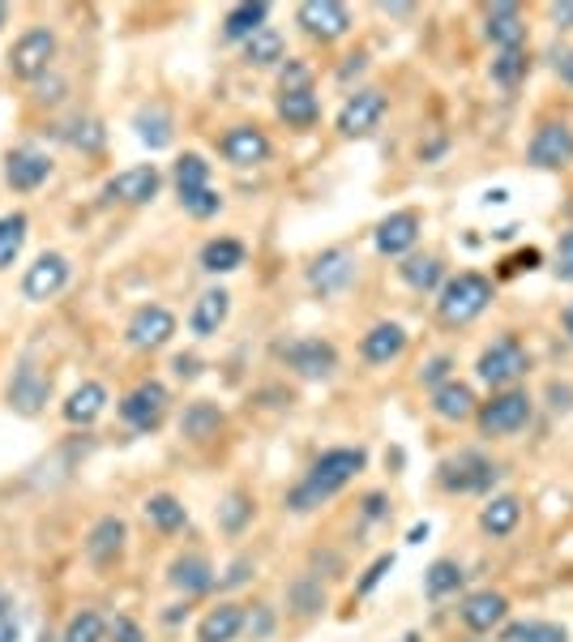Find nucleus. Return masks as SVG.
<instances>
[{"instance_id":"13d9d810","label":"nucleus","mask_w":573,"mask_h":642,"mask_svg":"<svg viewBox=\"0 0 573 642\" xmlns=\"http://www.w3.org/2000/svg\"><path fill=\"white\" fill-rule=\"evenodd\" d=\"M557 77H561V82H570V86H573V48H570V52H561V57H557Z\"/></svg>"},{"instance_id":"0e129e2a","label":"nucleus","mask_w":573,"mask_h":642,"mask_svg":"<svg viewBox=\"0 0 573 642\" xmlns=\"http://www.w3.org/2000/svg\"><path fill=\"white\" fill-rule=\"evenodd\" d=\"M565 330H570V335H573V304H570V308H565Z\"/></svg>"},{"instance_id":"6e6d98bb","label":"nucleus","mask_w":573,"mask_h":642,"mask_svg":"<svg viewBox=\"0 0 573 642\" xmlns=\"http://www.w3.org/2000/svg\"><path fill=\"white\" fill-rule=\"evenodd\" d=\"M510 270H535L539 266V249H526V253H517L514 262H505Z\"/></svg>"},{"instance_id":"8fccbe9b","label":"nucleus","mask_w":573,"mask_h":642,"mask_svg":"<svg viewBox=\"0 0 573 642\" xmlns=\"http://www.w3.org/2000/svg\"><path fill=\"white\" fill-rule=\"evenodd\" d=\"M557 275L561 283H573V232H565L557 244Z\"/></svg>"},{"instance_id":"7c9ffc66","label":"nucleus","mask_w":573,"mask_h":642,"mask_svg":"<svg viewBox=\"0 0 573 642\" xmlns=\"http://www.w3.org/2000/svg\"><path fill=\"white\" fill-rule=\"evenodd\" d=\"M402 283L406 288H415V292H432V288H441V279H446V266H441V257H432V253H424V257H406L399 266Z\"/></svg>"},{"instance_id":"a19ab883","label":"nucleus","mask_w":573,"mask_h":642,"mask_svg":"<svg viewBox=\"0 0 573 642\" xmlns=\"http://www.w3.org/2000/svg\"><path fill=\"white\" fill-rule=\"evenodd\" d=\"M459 586H462L459 561H432V566H428V574H424V591H428V599H446V595H454Z\"/></svg>"},{"instance_id":"a211bd4d","label":"nucleus","mask_w":573,"mask_h":642,"mask_svg":"<svg viewBox=\"0 0 573 642\" xmlns=\"http://www.w3.org/2000/svg\"><path fill=\"white\" fill-rule=\"evenodd\" d=\"M48 399H52V381L35 364H22L9 381V408L22 411V415H39Z\"/></svg>"},{"instance_id":"5701e85b","label":"nucleus","mask_w":573,"mask_h":642,"mask_svg":"<svg viewBox=\"0 0 573 642\" xmlns=\"http://www.w3.org/2000/svg\"><path fill=\"white\" fill-rule=\"evenodd\" d=\"M124 535H129L124 519H115V514L99 519V523L90 526V535H86V557H90V561H99V566H108L112 557H120Z\"/></svg>"},{"instance_id":"6e6552de","label":"nucleus","mask_w":573,"mask_h":642,"mask_svg":"<svg viewBox=\"0 0 573 642\" xmlns=\"http://www.w3.org/2000/svg\"><path fill=\"white\" fill-rule=\"evenodd\" d=\"M295 22L304 26V35H313L321 44H334V39H343L346 31H351V13H346V4H339V0H304L295 9Z\"/></svg>"},{"instance_id":"f8f14e48","label":"nucleus","mask_w":573,"mask_h":642,"mask_svg":"<svg viewBox=\"0 0 573 642\" xmlns=\"http://www.w3.org/2000/svg\"><path fill=\"white\" fill-rule=\"evenodd\" d=\"M501 471L492 468L484 455H459V459H446L441 463V484L450 493H484L497 484Z\"/></svg>"},{"instance_id":"bb28decb","label":"nucleus","mask_w":573,"mask_h":642,"mask_svg":"<svg viewBox=\"0 0 573 642\" xmlns=\"http://www.w3.org/2000/svg\"><path fill=\"white\" fill-rule=\"evenodd\" d=\"M432 411H437L441 420H450V424H462V420H471L479 408H475L471 386H462V381H441V386L432 390Z\"/></svg>"},{"instance_id":"9b49d317","label":"nucleus","mask_w":573,"mask_h":642,"mask_svg":"<svg viewBox=\"0 0 573 642\" xmlns=\"http://www.w3.org/2000/svg\"><path fill=\"white\" fill-rule=\"evenodd\" d=\"M48 175H52V155L39 150V146H17V150L4 159V184H9L13 193H35Z\"/></svg>"},{"instance_id":"4be33fe9","label":"nucleus","mask_w":573,"mask_h":642,"mask_svg":"<svg viewBox=\"0 0 573 642\" xmlns=\"http://www.w3.org/2000/svg\"><path fill=\"white\" fill-rule=\"evenodd\" d=\"M484 31H488V39H492L501 52H510V48H522V44H526V22H522L517 4H492Z\"/></svg>"},{"instance_id":"f3484780","label":"nucleus","mask_w":573,"mask_h":642,"mask_svg":"<svg viewBox=\"0 0 573 642\" xmlns=\"http://www.w3.org/2000/svg\"><path fill=\"white\" fill-rule=\"evenodd\" d=\"M283 360L300 377H308V381H321V377H330L339 368V351L330 348V343H321V339H295V343H286Z\"/></svg>"},{"instance_id":"680f3d73","label":"nucleus","mask_w":573,"mask_h":642,"mask_svg":"<svg viewBox=\"0 0 573 642\" xmlns=\"http://www.w3.org/2000/svg\"><path fill=\"white\" fill-rule=\"evenodd\" d=\"M228 506H231V510H228V526H240V519H244V501H240V497H231Z\"/></svg>"},{"instance_id":"a878e982","label":"nucleus","mask_w":573,"mask_h":642,"mask_svg":"<svg viewBox=\"0 0 573 642\" xmlns=\"http://www.w3.org/2000/svg\"><path fill=\"white\" fill-rule=\"evenodd\" d=\"M244 630V608L240 604H219L202 617L197 626V642H235Z\"/></svg>"},{"instance_id":"393cba45","label":"nucleus","mask_w":573,"mask_h":642,"mask_svg":"<svg viewBox=\"0 0 573 642\" xmlns=\"http://www.w3.org/2000/svg\"><path fill=\"white\" fill-rule=\"evenodd\" d=\"M108 408V390L99 386V381H82L73 395H69V403H64V420L69 424H77V428H86V424H95L99 415Z\"/></svg>"},{"instance_id":"a18cd8bd","label":"nucleus","mask_w":573,"mask_h":642,"mask_svg":"<svg viewBox=\"0 0 573 642\" xmlns=\"http://www.w3.org/2000/svg\"><path fill=\"white\" fill-rule=\"evenodd\" d=\"M291 604H295L300 617H313V613L326 608V591H321L317 579H300V583L291 586Z\"/></svg>"},{"instance_id":"412c9836","label":"nucleus","mask_w":573,"mask_h":642,"mask_svg":"<svg viewBox=\"0 0 573 642\" xmlns=\"http://www.w3.org/2000/svg\"><path fill=\"white\" fill-rule=\"evenodd\" d=\"M364 360L368 364H390V360H399L402 351H406V330H402L399 322H377L368 335H364Z\"/></svg>"},{"instance_id":"9d476101","label":"nucleus","mask_w":573,"mask_h":642,"mask_svg":"<svg viewBox=\"0 0 573 642\" xmlns=\"http://www.w3.org/2000/svg\"><path fill=\"white\" fill-rule=\"evenodd\" d=\"M526 159L535 168H570L573 163V129L552 120V124H539L531 146H526Z\"/></svg>"},{"instance_id":"cd10ccee","label":"nucleus","mask_w":573,"mask_h":642,"mask_svg":"<svg viewBox=\"0 0 573 642\" xmlns=\"http://www.w3.org/2000/svg\"><path fill=\"white\" fill-rule=\"evenodd\" d=\"M266 17H270V4H235L228 9V17H223V39L228 44H248L261 26H266Z\"/></svg>"},{"instance_id":"58836bf2","label":"nucleus","mask_w":573,"mask_h":642,"mask_svg":"<svg viewBox=\"0 0 573 642\" xmlns=\"http://www.w3.org/2000/svg\"><path fill=\"white\" fill-rule=\"evenodd\" d=\"M103 639H108V621H103L95 608H82V613L69 617L64 639L60 642H103Z\"/></svg>"},{"instance_id":"39448f33","label":"nucleus","mask_w":573,"mask_h":642,"mask_svg":"<svg viewBox=\"0 0 573 642\" xmlns=\"http://www.w3.org/2000/svg\"><path fill=\"white\" fill-rule=\"evenodd\" d=\"M69 279H73V266L64 253H39L35 266H26V275H22V295L31 304H48L69 288Z\"/></svg>"},{"instance_id":"49530a36","label":"nucleus","mask_w":573,"mask_h":642,"mask_svg":"<svg viewBox=\"0 0 573 642\" xmlns=\"http://www.w3.org/2000/svg\"><path fill=\"white\" fill-rule=\"evenodd\" d=\"M279 82H283V90H313V86H308V82H313V69H308L304 60H286Z\"/></svg>"},{"instance_id":"ddd939ff","label":"nucleus","mask_w":573,"mask_h":642,"mask_svg":"<svg viewBox=\"0 0 573 642\" xmlns=\"http://www.w3.org/2000/svg\"><path fill=\"white\" fill-rule=\"evenodd\" d=\"M219 150L231 168H257V163L270 159V137L257 124H231L219 142Z\"/></svg>"},{"instance_id":"f257e3e1","label":"nucleus","mask_w":573,"mask_h":642,"mask_svg":"<svg viewBox=\"0 0 573 642\" xmlns=\"http://www.w3.org/2000/svg\"><path fill=\"white\" fill-rule=\"evenodd\" d=\"M364 463H368V455L364 450H351V446H339V450H326L313 468H308V475L291 488V497H286V506L295 510V514H308V510H317L321 501H330L343 484H351L359 471H364Z\"/></svg>"},{"instance_id":"69168bd1","label":"nucleus","mask_w":573,"mask_h":642,"mask_svg":"<svg viewBox=\"0 0 573 642\" xmlns=\"http://www.w3.org/2000/svg\"><path fill=\"white\" fill-rule=\"evenodd\" d=\"M4 22H9V4H0V31H4Z\"/></svg>"},{"instance_id":"1a4fd4ad","label":"nucleus","mask_w":573,"mask_h":642,"mask_svg":"<svg viewBox=\"0 0 573 642\" xmlns=\"http://www.w3.org/2000/svg\"><path fill=\"white\" fill-rule=\"evenodd\" d=\"M163 184V172L155 163H142V168H124L103 184V197L120 202V206H146Z\"/></svg>"},{"instance_id":"c756f323","label":"nucleus","mask_w":573,"mask_h":642,"mask_svg":"<svg viewBox=\"0 0 573 642\" xmlns=\"http://www.w3.org/2000/svg\"><path fill=\"white\" fill-rule=\"evenodd\" d=\"M244 257H248V249H244L240 240L219 235V240H210V244L202 249V270H210V275H231V270L244 266Z\"/></svg>"},{"instance_id":"4468645a","label":"nucleus","mask_w":573,"mask_h":642,"mask_svg":"<svg viewBox=\"0 0 573 642\" xmlns=\"http://www.w3.org/2000/svg\"><path fill=\"white\" fill-rule=\"evenodd\" d=\"M124 335H129V348H137V351L163 348V343L175 335L172 308H163V304H146V308H137Z\"/></svg>"},{"instance_id":"7ed1b4c3","label":"nucleus","mask_w":573,"mask_h":642,"mask_svg":"<svg viewBox=\"0 0 573 642\" xmlns=\"http://www.w3.org/2000/svg\"><path fill=\"white\" fill-rule=\"evenodd\" d=\"M57 60V35L48 26H31L17 35L13 52H9V73L17 82H39Z\"/></svg>"},{"instance_id":"dca6fc26","label":"nucleus","mask_w":573,"mask_h":642,"mask_svg":"<svg viewBox=\"0 0 573 642\" xmlns=\"http://www.w3.org/2000/svg\"><path fill=\"white\" fill-rule=\"evenodd\" d=\"M355 279V257L346 249H326L313 266H308V288L317 295H339Z\"/></svg>"},{"instance_id":"2f4dec72","label":"nucleus","mask_w":573,"mask_h":642,"mask_svg":"<svg viewBox=\"0 0 573 642\" xmlns=\"http://www.w3.org/2000/svg\"><path fill=\"white\" fill-rule=\"evenodd\" d=\"M279 117L291 124V129H313L317 117H321V104L313 90H283L279 95Z\"/></svg>"},{"instance_id":"473e14b6","label":"nucleus","mask_w":573,"mask_h":642,"mask_svg":"<svg viewBox=\"0 0 573 642\" xmlns=\"http://www.w3.org/2000/svg\"><path fill=\"white\" fill-rule=\"evenodd\" d=\"M219 428H223V411L215 403H193L180 420V433L188 441H210V437H219Z\"/></svg>"},{"instance_id":"79ce46f5","label":"nucleus","mask_w":573,"mask_h":642,"mask_svg":"<svg viewBox=\"0 0 573 642\" xmlns=\"http://www.w3.org/2000/svg\"><path fill=\"white\" fill-rule=\"evenodd\" d=\"M505 642H565V630L552 621H517L505 630Z\"/></svg>"},{"instance_id":"b1692460","label":"nucleus","mask_w":573,"mask_h":642,"mask_svg":"<svg viewBox=\"0 0 573 642\" xmlns=\"http://www.w3.org/2000/svg\"><path fill=\"white\" fill-rule=\"evenodd\" d=\"M231 313V295L219 288V292H206L197 304H193V317H188V330L197 335V339H210V335H219V326L228 322Z\"/></svg>"},{"instance_id":"3c124183","label":"nucleus","mask_w":573,"mask_h":642,"mask_svg":"<svg viewBox=\"0 0 573 642\" xmlns=\"http://www.w3.org/2000/svg\"><path fill=\"white\" fill-rule=\"evenodd\" d=\"M244 630H248L253 639H266V634L275 630V617H270V608H257V613H244Z\"/></svg>"},{"instance_id":"603ef678","label":"nucleus","mask_w":573,"mask_h":642,"mask_svg":"<svg viewBox=\"0 0 573 642\" xmlns=\"http://www.w3.org/2000/svg\"><path fill=\"white\" fill-rule=\"evenodd\" d=\"M0 642H17V617H13L9 595H0Z\"/></svg>"},{"instance_id":"c03bdc74","label":"nucleus","mask_w":573,"mask_h":642,"mask_svg":"<svg viewBox=\"0 0 573 642\" xmlns=\"http://www.w3.org/2000/svg\"><path fill=\"white\" fill-rule=\"evenodd\" d=\"M180 206H184V215H193V219H215V215L223 210V197L206 184V189H197V193H180Z\"/></svg>"},{"instance_id":"de8ad7c7","label":"nucleus","mask_w":573,"mask_h":642,"mask_svg":"<svg viewBox=\"0 0 573 642\" xmlns=\"http://www.w3.org/2000/svg\"><path fill=\"white\" fill-rule=\"evenodd\" d=\"M73 129H77V133H69V142H73L77 150H99V146H103V129H99L95 120H77Z\"/></svg>"},{"instance_id":"e433bc0d","label":"nucleus","mask_w":573,"mask_h":642,"mask_svg":"<svg viewBox=\"0 0 573 642\" xmlns=\"http://www.w3.org/2000/svg\"><path fill=\"white\" fill-rule=\"evenodd\" d=\"M286 52V44H283V35L275 31V26H261L248 44H244V60L248 64H257V69H266V64H279Z\"/></svg>"},{"instance_id":"37998d69","label":"nucleus","mask_w":573,"mask_h":642,"mask_svg":"<svg viewBox=\"0 0 573 642\" xmlns=\"http://www.w3.org/2000/svg\"><path fill=\"white\" fill-rule=\"evenodd\" d=\"M526 77V48H510L492 60V82L497 86H517Z\"/></svg>"},{"instance_id":"864d4df0","label":"nucleus","mask_w":573,"mask_h":642,"mask_svg":"<svg viewBox=\"0 0 573 642\" xmlns=\"http://www.w3.org/2000/svg\"><path fill=\"white\" fill-rule=\"evenodd\" d=\"M446 373H450V355H437V360H428V364H424V373H419V377H424L428 386H441V381H450Z\"/></svg>"},{"instance_id":"0eeeda50","label":"nucleus","mask_w":573,"mask_h":642,"mask_svg":"<svg viewBox=\"0 0 573 642\" xmlns=\"http://www.w3.org/2000/svg\"><path fill=\"white\" fill-rule=\"evenodd\" d=\"M168 415V386L163 381H142L137 390H129L120 399V420L137 433H155Z\"/></svg>"},{"instance_id":"2eb2a0df","label":"nucleus","mask_w":573,"mask_h":642,"mask_svg":"<svg viewBox=\"0 0 573 642\" xmlns=\"http://www.w3.org/2000/svg\"><path fill=\"white\" fill-rule=\"evenodd\" d=\"M381 117H386V95L373 90V86H364V90H355L343 104V112H339V133H343V137H364V133H373V129L381 124Z\"/></svg>"},{"instance_id":"09e8293b","label":"nucleus","mask_w":573,"mask_h":642,"mask_svg":"<svg viewBox=\"0 0 573 642\" xmlns=\"http://www.w3.org/2000/svg\"><path fill=\"white\" fill-rule=\"evenodd\" d=\"M108 634H112V642H146L142 626L133 617H115L112 626H108Z\"/></svg>"},{"instance_id":"6ab92c4d","label":"nucleus","mask_w":573,"mask_h":642,"mask_svg":"<svg viewBox=\"0 0 573 642\" xmlns=\"http://www.w3.org/2000/svg\"><path fill=\"white\" fill-rule=\"evenodd\" d=\"M459 613H462V621H466V630L488 634V630H497V626L510 617V599H505L501 591H475V595L462 599Z\"/></svg>"},{"instance_id":"5fc2aeb1","label":"nucleus","mask_w":573,"mask_h":642,"mask_svg":"<svg viewBox=\"0 0 573 642\" xmlns=\"http://www.w3.org/2000/svg\"><path fill=\"white\" fill-rule=\"evenodd\" d=\"M390 566H394V557H381V561H377V566H373V570H368V579H364V583H359V595H364V591H373V586L381 583V574H386V570H390Z\"/></svg>"},{"instance_id":"4d7b16f0","label":"nucleus","mask_w":573,"mask_h":642,"mask_svg":"<svg viewBox=\"0 0 573 642\" xmlns=\"http://www.w3.org/2000/svg\"><path fill=\"white\" fill-rule=\"evenodd\" d=\"M548 13H552V22H557V31H570L573 26V4H552Z\"/></svg>"},{"instance_id":"423d86ee","label":"nucleus","mask_w":573,"mask_h":642,"mask_svg":"<svg viewBox=\"0 0 573 642\" xmlns=\"http://www.w3.org/2000/svg\"><path fill=\"white\" fill-rule=\"evenodd\" d=\"M475 415H479V433L484 437H510V433L531 424V395L526 390H505L492 403H484Z\"/></svg>"},{"instance_id":"aec40b11","label":"nucleus","mask_w":573,"mask_h":642,"mask_svg":"<svg viewBox=\"0 0 573 642\" xmlns=\"http://www.w3.org/2000/svg\"><path fill=\"white\" fill-rule=\"evenodd\" d=\"M415 240H419V215H415V210L390 215V219L377 228V235H373V244H377L381 257H406V253L415 249Z\"/></svg>"},{"instance_id":"c85d7f7f","label":"nucleus","mask_w":573,"mask_h":642,"mask_svg":"<svg viewBox=\"0 0 573 642\" xmlns=\"http://www.w3.org/2000/svg\"><path fill=\"white\" fill-rule=\"evenodd\" d=\"M168 579H172V586L175 591H184V595H202V591L215 586V570H210L206 557H175Z\"/></svg>"},{"instance_id":"4c0bfd02","label":"nucleus","mask_w":573,"mask_h":642,"mask_svg":"<svg viewBox=\"0 0 573 642\" xmlns=\"http://www.w3.org/2000/svg\"><path fill=\"white\" fill-rule=\"evenodd\" d=\"M522 519V506H517V497H492L488 506H484V514H479V526L488 531V535H510Z\"/></svg>"},{"instance_id":"c9c22d12","label":"nucleus","mask_w":573,"mask_h":642,"mask_svg":"<svg viewBox=\"0 0 573 642\" xmlns=\"http://www.w3.org/2000/svg\"><path fill=\"white\" fill-rule=\"evenodd\" d=\"M26 232H31V219L22 210H13V215L0 219V270H9L17 262V253L26 244Z\"/></svg>"},{"instance_id":"f03ea898","label":"nucleus","mask_w":573,"mask_h":642,"mask_svg":"<svg viewBox=\"0 0 573 642\" xmlns=\"http://www.w3.org/2000/svg\"><path fill=\"white\" fill-rule=\"evenodd\" d=\"M488 304H492V283H488L484 275H475V270H462V275H454V279L441 288L437 313H441L446 326H466V322H475Z\"/></svg>"},{"instance_id":"bf43d9fd","label":"nucleus","mask_w":573,"mask_h":642,"mask_svg":"<svg viewBox=\"0 0 573 642\" xmlns=\"http://www.w3.org/2000/svg\"><path fill=\"white\" fill-rule=\"evenodd\" d=\"M175 373L180 377H197V360L193 355H175Z\"/></svg>"},{"instance_id":"f704fd0d","label":"nucleus","mask_w":573,"mask_h":642,"mask_svg":"<svg viewBox=\"0 0 573 642\" xmlns=\"http://www.w3.org/2000/svg\"><path fill=\"white\" fill-rule=\"evenodd\" d=\"M133 129H137V137H142L150 150L172 146V117H168L163 108H142L137 120H133Z\"/></svg>"},{"instance_id":"e2e57ef3","label":"nucleus","mask_w":573,"mask_h":642,"mask_svg":"<svg viewBox=\"0 0 573 642\" xmlns=\"http://www.w3.org/2000/svg\"><path fill=\"white\" fill-rule=\"evenodd\" d=\"M248 579V561H235V570H231V579H228V586H235V583H244Z\"/></svg>"},{"instance_id":"052dcab7","label":"nucleus","mask_w":573,"mask_h":642,"mask_svg":"<svg viewBox=\"0 0 573 642\" xmlns=\"http://www.w3.org/2000/svg\"><path fill=\"white\" fill-rule=\"evenodd\" d=\"M364 69H368V57H351V64H343V73H339V77L351 82V73H364Z\"/></svg>"},{"instance_id":"20e7f679","label":"nucleus","mask_w":573,"mask_h":642,"mask_svg":"<svg viewBox=\"0 0 573 642\" xmlns=\"http://www.w3.org/2000/svg\"><path fill=\"white\" fill-rule=\"evenodd\" d=\"M526 368H531V355H526V348L517 343L514 335H505V339H497L492 348H484L479 364H475L479 381H488L492 390H497V386H514L517 377H526Z\"/></svg>"},{"instance_id":"ea45409f","label":"nucleus","mask_w":573,"mask_h":642,"mask_svg":"<svg viewBox=\"0 0 573 642\" xmlns=\"http://www.w3.org/2000/svg\"><path fill=\"white\" fill-rule=\"evenodd\" d=\"M172 180H175V189L180 193H197V189H206L210 184V163L202 159V155H180L175 159V172H172Z\"/></svg>"},{"instance_id":"72a5a7b5","label":"nucleus","mask_w":573,"mask_h":642,"mask_svg":"<svg viewBox=\"0 0 573 642\" xmlns=\"http://www.w3.org/2000/svg\"><path fill=\"white\" fill-rule=\"evenodd\" d=\"M142 514H146V523L159 526V531H180V526L188 523V510L175 501L172 493H155V497H146Z\"/></svg>"}]
</instances>
